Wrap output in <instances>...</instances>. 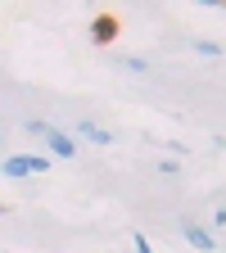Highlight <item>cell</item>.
I'll use <instances>...</instances> for the list:
<instances>
[{
    "mask_svg": "<svg viewBox=\"0 0 226 253\" xmlns=\"http://www.w3.org/2000/svg\"><path fill=\"white\" fill-rule=\"evenodd\" d=\"M195 50H199V54H208V59H217V54H222V45H217V41H195Z\"/></svg>",
    "mask_w": 226,
    "mask_h": 253,
    "instance_id": "cell-6",
    "label": "cell"
},
{
    "mask_svg": "<svg viewBox=\"0 0 226 253\" xmlns=\"http://www.w3.org/2000/svg\"><path fill=\"white\" fill-rule=\"evenodd\" d=\"M90 41H95V45H113V41H118V18H113V14H100V18L90 23Z\"/></svg>",
    "mask_w": 226,
    "mask_h": 253,
    "instance_id": "cell-3",
    "label": "cell"
},
{
    "mask_svg": "<svg viewBox=\"0 0 226 253\" xmlns=\"http://www.w3.org/2000/svg\"><path fill=\"white\" fill-rule=\"evenodd\" d=\"M122 63H127L132 73H149V63H145V59H136V54H122Z\"/></svg>",
    "mask_w": 226,
    "mask_h": 253,
    "instance_id": "cell-7",
    "label": "cell"
},
{
    "mask_svg": "<svg viewBox=\"0 0 226 253\" xmlns=\"http://www.w3.org/2000/svg\"><path fill=\"white\" fill-rule=\"evenodd\" d=\"M136 253H154V244H149L145 235H136Z\"/></svg>",
    "mask_w": 226,
    "mask_h": 253,
    "instance_id": "cell-8",
    "label": "cell"
},
{
    "mask_svg": "<svg viewBox=\"0 0 226 253\" xmlns=\"http://www.w3.org/2000/svg\"><path fill=\"white\" fill-rule=\"evenodd\" d=\"M45 168H50V158H41V154H14V158H5V176L9 181L14 176H37Z\"/></svg>",
    "mask_w": 226,
    "mask_h": 253,
    "instance_id": "cell-2",
    "label": "cell"
},
{
    "mask_svg": "<svg viewBox=\"0 0 226 253\" xmlns=\"http://www.w3.org/2000/svg\"><path fill=\"white\" fill-rule=\"evenodd\" d=\"M27 131H32V136H45V145H50L59 158H77V145L63 136L59 126H50V122H27Z\"/></svg>",
    "mask_w": 226,
    "mask_h": 253,
    "instance_id": "cell-1",
    "label": "cell"
},
{
    "mask_svg": "<svg viewBox=\"0 0 226 253\" xmlns=\"http://www.w3.org/2000/svg\"><path fill=\"white\" fill-rule=\"evenodd\" d=\"M77 136H86L90 145H113V131H104L100 122H86V118L77 122Z\"/></svg>",
    "mask_w": 226,
    "mask_h": 253,
    "instance_id": "cell-4",
    "label": "cell"
},
{
    "mask_svg": "<svg viewBox=\"0 0 226 253\" xmlns=\"http://www.w3.org/2000/svg\"><path fill=\"white\" fill-rule=\"evenodd\" d=\"M181 235L195 244V249H213V231H204V226H195V221H181Z\"/></svg>",
    "mask_w": 226,
    "mask_h": 253,
    "instance_id": "cell-5",
    "label": "cell"
}]
</instances>
